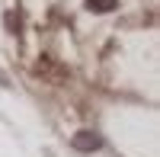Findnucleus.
Returning <instances> with one entry per match:
<instances>
[{
  "instance_id": "obj_1",
  "label": "nucleus",
  "mask_w": 160,
  "mask_h": 157,
  "mask_svg": "<svg viewBox=\"0 0 160 157\" xmlns=\"http://www.w3.org/2000/svg\"><path fill=\"white\" fill-rule=\"evenodd\" d=\"M99 144H102V138L96 132H77L74 135V148L77 151H96Z\"/></svg>"
},
{
  "instance_id": "obj_2",
  "label": "nucleus",
  "mask_w": 160,
  "mask_h": 157,
  "mask_svg": "<svg viewBox=\"0 0 160 157\" xmlns=\"http://www.w3.org/2000/svg\"><path fill=\"white\" fill-rule=\"evenodd\" d=\"M115 7V0H87V10L90 13H109Z\"/></svg>"
},
{
  "instance_id": "obj_3",
  "label": "nucleus",
  "mask_w": 160,
  "mask_h": 157,
  "mask_svg": "<svg viewBox=\"0 0 160 157\" xmlns=\"http://www.w3.org/2000/svg\"><path fill=\"white\" fill-rule=\"evenodd\" d=\"M0 84H7V77H3V74H0Z\"/></svg>"
}]
</instances>
